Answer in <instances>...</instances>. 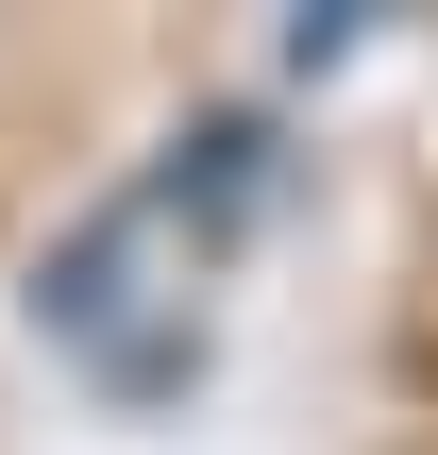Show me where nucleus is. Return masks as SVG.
I'll list each match as a JSON object with an SVG mask.
<instances>
[{"label":"nucleus","instance_id":"obj_1","mask_svg":"<svg viewBox=\"0 0 438 455\" xmlns=\"http://www.w3.org/2000/svg\"><path fill=\"white\" fill-rule=\"evenodd\" d=\"M253 220H270V135H253V118L169 135L135 186H101V203L51 236V270H34V338H51L84 388H118V405L186 388Z\"/></svg>","mask_w":438,"mask_h":455}]
</instances>
